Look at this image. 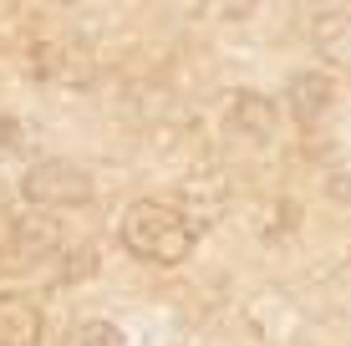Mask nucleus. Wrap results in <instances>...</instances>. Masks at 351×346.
<instances>
[{
  "mask_svg": "<svg viewBox=\"0 0 351 346\" xmlns=\"http://www.w3.org/2000/svg\"><path fill=\"white\" fill-rule=\"evenodd\" d=\"M316 41H321V56H331L336 66H351V16H331V21H321Z\"/></svg>",
  "mask_w": 351,
  "mask_h": 346,
  "instance_id": "0eeeda50",
  "label": "nucleus"
},
{
  "mask_svg": "<svg viewBox=\"0 0 351 346\" xmlns=\"http://www.w3.org/2000/svg\"><path fill=\"white\" fill-rule=\"evenodd\" d=\"M0 148H21V123L0 117Z\"/></svg>",
  "mask_w": 351,
  "mask_h": 346,
  "instance_id": "9d476101",
  "label": "nucleus"
},
{
  "mask_svg": "<svg viewBox=\"0 0 351 346\" xmlns=\"http://www.w3.org/2000/svg\"><path fill=\"white\" fill-rule=\"evenodd\" d=\"M41 331L46 321L26 295H0V346H36Z\"/></svg>",
  "mask_w": 351,
  "mask_h": 346,
  "instance_id": "423d86ee",
  "label": "nucleus"
},
{
  "mask_svg": "<svg viewBox=\"0 0 351 346\" xmlns=\"http://www.w3.org/2000/svg\"><path fill=\"white\" fill-rule=\"evenodd\" d=\"M224 123L250 143H270L275 138V102L260 97V92H234L224 107Z\"/></svg>",
  "mask_w": 351,
  "mask_h": 346,
  "instance_id": "39448f33",
  "label": "nucleus"
},
{
  "mask_svg": "<svg viewBox=\"0 0 351 346\" xmlns=\"http://www.w3.org/2000/svg\"><path fill=\"white\" fill-rule=\"evenodd\" d=\"M56 249L51 219H26L16 209H0V265H31Z\"/></svg>",
  "mask_w": 351,
  "mask_h": 346,
  "instance_id": "7ed1b4c3",
  "label": "nucleus"
},
{
  "mask_svg": "<svg viewBox=\"0 0 351 346\" xmlns=\"http://www.w3.org/2000/svg\"><path fill=\"white\" fill-rule=\"evenodd\" d=\"M128 336L112 326V321H77V326L62 336V346H123Z\"/></svg>",
  "mask_w": 351,
  "mask_h": 346,
  "instance_id": "6e6552de",
  "label": "nucleus"
},
{
  "mask_svg": "<svg viewBox=\"0 0 351 346\" xmlns=\"http://www.w3.org/2000/svg\"><path fill=\"white\" fill-rule=\"evenodd\" d=\"M123 245L148 265H184L193 255V224L158 199H138L123 214Z\"/></svg>",
  "mask_w": 351,
  "mask_h": 346,
  "instance_id": "f257e3e1",
  "label": "nucleus"
},
{
  "mask_svg": "<svg viewBox=\"0 0 351 346\" xmlns=\"http://www.w3.org/2000/svg\"><path fill=\"white\" fill-rule=\"evenodd\" d=\"M331 199H341V204L351 209V169H341V173H331Z\"/></svg>",
  "mask_w": 351,
  "mask_h": 346,
  "instance_id": "1a4fd4ad",
  "label": "nucleus"
},
{
  "mask_svg": "<svg viewBox=\"0 0 351 346\" xmlns=\"http://www.w3.org/2000/svg\"><path fill=\"white\" fill-rule=\"evenodd\" d=\"M51 5H77V0H51Z\"/></svg>",
  "mask_w": 351,
  "mask_h": 346,
  "instance_id": "9b49d317",
  "label": "nucleus"
},
{
  "mask_svg": "<svg viewBox=\"0 0 351 346\" xmlns=\"http://www.w3.org/2000/svg\"><path fill=\"white\" fill-rule=\"evenodd\" d=\"M285 107H290V117H295L300 127H321L326 117L336 112V77L321 71V66L295 71L290 87H285Z\"/></svg>",
  "mask_w": 351,
  "mask_h": 346,
  "instance_id": "20e7f679",
  "label": "nucleus"
},
{
  "mask_svg": "<svg viewBox=\"0 0 351 346\" xmlns=\"http://www.w3.org/2000/svg\"><path fill=\"white\" fill-rule=\"evenodd\" d=\"M21 194H26V204H36V209H82V204L97 199V184H92V173L82 169V163H71V158H41V163L26 169Z\"/></svg>",
  "mask_w": 351,
  "mask_h": 346,
  "instance_id": "f03ea898",
  "label": "nucleus"
}]
</instances>
